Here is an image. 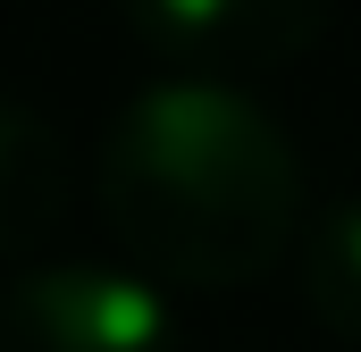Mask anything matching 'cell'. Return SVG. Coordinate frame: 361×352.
<instances>
[{
  "label": "cell",
  "instance_id": "obj_4",
  "mask_svg": "<svg viewBox=\"0 0 361 352\" xmlns=\"http://www.w3.org/2000/svg\"><path fill=\"white\" fill-rule=\"evenodd\" d=\"M68 193H76V168L59 126L25 101H0V260L42 252L68 218Z\"/></svg>",
  "mask_w": 361,
  "mask_h": 352
},
{
  "label": "cell",
  "instance_id": "obj_5",
  "mask_svg": "<svg viewBox=\"0 0 361 352\" xmlns=\"http://www.w3.org/2000/svg\"><path fill=\"white\" fill-rule=\"evenodd\" d=\"M302 302L328 336L361 344V193L319 210V227L302 235Z\"/></svg>",
  "mask_w": 361,
  "mask_h": 352
},
{
  "label": "cell",
  "instance_id": "obj_1",
  "mask_svg": "<svg viewBox=\"0 0 361 352\" xmlns=\"http://www.w3.org/2000/svg\"><path fill=\"white\" fill-rule=\"evenodd\" d=\"M101 218L160 285L227 294L302 235V160L227 76H169L101 134Z\"/></svg>",
  "mask_w": 361,
  "mask_h": 352
},
{
  "label": "cell",
  "instance_id": "obj_3",
  "mask_svg": "<svg viewBox=\"0 0 361 352\" xmlns=\"http://www.w3.org/2000/svg\"><path fill=\"white\" fill-rule=\"evenodd\" d=\"M118 8L185 76H227V68H286V59H302L336 0H118Z\"/></svg>",
  "mask_w": 361,
  "mask_h": 352
},
{
  "label": "cell",
  "instance_id": "obj_2",
  "mask_svg": "<svg viewBox=\"0 0 361 352\" xmlns=\"http://www.w3.org/2000/svg\"><path fill=\"white\" fill-rule=\"evenodd\" d=\"M0 352H185L160 277L118 260H51L0 294Z\"/></svg>",
  "mask_w": 361,
  "mask_h": 352
}]
</instances>
